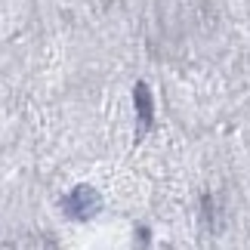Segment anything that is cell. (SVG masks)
Returning <instances> with one entry per match:
<instances>
[{
  "label": "cell",
  "mask_w": 250,
  "mask_h": 250,
  "mask_svg": "<svg viewBox=\"0 0 250 250\" xmlns=\"http://www.w3.org/2000/svg\"><path fill=\"white\" fill-rule=\"evenodd\" d=\"M102 207V201H99V195H96L93 188H86V186H81V188H74L68 198H65V210L74 216V219H86V216H93L96 210Z\"/></svg>",
  "instance_id": "obj_1"
},
{
  "label": "cell",
  "mask_w": 250,
  "mask_h": 250,
  "mask_svg": "<svg viewBox=\"0 0 250 250\" xmlns=\"http://www.w3.org/2000/svg\"><path fill=\"white\" fill-rule=\"evenodd\" d=\"M133 99H136V111H139V121L142 127H151V93L146 83H136V93H133Z\"/></svg>",
  "instance_id": "obj_2"
}]
</instances>
